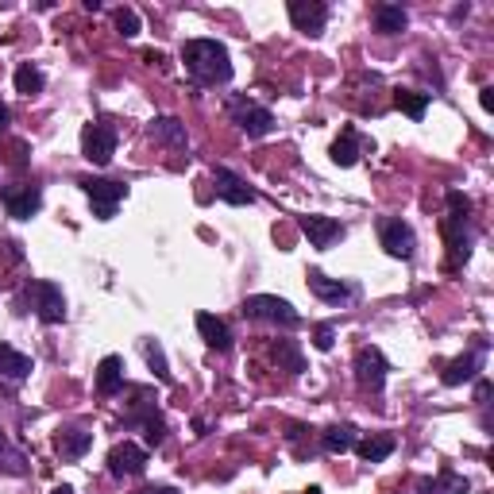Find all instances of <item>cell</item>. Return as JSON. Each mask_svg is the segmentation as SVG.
Masks as SVG:
<instances>
[{
    "label": "cell",
    "mask_w": 494,
    "mask_h": 494,
    "mask_svg": "<svg viewBox=\"0 0 494 494\" xmlns=\"http://www.w3.org/2000/svg\"><path fill=\"white\" fill-rule=\"evenodd\" d=\"M467 487H472V483H467L464 475L449 472V467H444V472H440V479H437V490H440V494H467Z\"/></svg>",
    "instance_id": "obj_33"
},
{
    "label": "cell",
    "mask_w": 494,
    "mask_h": 494,
    "mask_svg": "<svg viewBox=\"0 0 494 494\" xmlns=\"http://www.w3.org/2000/svg\"><path fill=\"white\" fill-rule=\"evenodd\" d=\"M432 93H417V89H394V109H402L409 120H425Z\"/></svg>",
    "instance_id": "obj_26"
},
{
    "label": "cell",
    "mask_w": 494,
    "mask_h": 494,
    "mask_svg": "<svg viewBox=\"0 0 494 494\" xmlns=\"http://www.w3.org/2000/svg\"><path fill=\"white\" fill-rule=\"evenodd\" d=\"M301 494H321V487H309V490H301Z\"/></svg>",
    "instance_id": "obj_41"
},
{
    "label": "cell",
    "mask_w": 494,
    "mask_h": 494,
    "mask_svg": "<svg viewBox=\"0 0 494 494\" xmlns=\"http://www.w3.org/2000/svg\"><path fill=\"white\" fill-rule=\"evenodd\" d=\"M298 228H301V236L309 240V247H317V251H328L333 243H340L348 236V228L340 225V220L333 217H321V213H309V217H301L298 220Z\"/></svg>",
    "instance_id": "obj_10"
},
{
    "label": "cell",
    "mask_w": 494,
    "mask_h": 494,
    "mask_svg": "<svg viewBox=\"0 0 494 494\" xmlns=\"http://www.w3.org/2000/svg\"><path fill=\"white\" fill-rule=\"evenodd\" d=\"M197 333H202V340L213 351H228L232 348V328L213 313H197Z\"/></svg>",
    "instance_id": "obj_21"
},
{
    "label": "cell",
    "mask_w": 494,
    "mask_h": 494,
    "mask_svg": "<svg viewBox=\"0 0 494 494\" xmlns=\"http://www.w3.org/2000/svg\"><path fill=\"white\" fill-rule=\"evenodd\" d=\"M409 28V16L402 4H375V31L379 35H402Z\"/></svg>",
    "instance_id": "obj_25"
},
{
    "label": "cell",
    "mask_w": 494,
    "mask_h": 494,
    "mask_svg": "<svg viewBox=\"0 0 494 494\" xmlns=\"http://www.w3.org/2000/svg\"><path fill=\"white\" fill-rule=\"evenodd\" d=\"M116 144H120V136H116V128L109 120H89L81 128V155H86L93 167H109L116 155Z\"/></svg>",
    "instance_id": "obj_7"
},
{
    "label": "cell",
    "mask_w": 494,
    "mask_h": 494,
    "mask_svg": "<svg viewBox=\"0 0 494 494\" xmlns=\"http://www.w3.org/2000/svg\"><path fill=\"white\" fill-rule=\"evenodd\" d=\"M23 298L31 301L35 317H39L43 325H62L66 321V293L58 282L51 278H31L28 286H23Z\"/></svg>",
    "instance_id": "obj_3"
},
{
    "label": "cell",
    "mask_w": 494,
    "mask_h": 494,
    "mask_svg": "<svg viewBox=\"0 0 494 494\" xmlns=\"http://www.w3.org/2000/svg\"><path fill=\"white\" fill-rule=\"evenodd\" d=\"M136 494H182V490L170 487V483H155V487H139Z\"/></svg>",
    "instance_id": "obj_36"
},
{
    "label": "cell",
    "mask_w": 494,
    "mask_h": 494,
    "mask_svg": "<svg viewBox=\"0 0 494 494\" xmlns=\"http://www.w3.org/2000/svg\"><path fill=\"white\" fill-rule=\"evenodd\" d=\"M379 243H383V251L394 255V259H414V251H417V236H414V228H409L402 217L383 220V225H379Z\"/></svg>",
    "instance_id": "obj_12"
},
{
    "label": "cell",
    "mask_w": 494,
    "mask_h": 494,
    "mask_svg": "<svg viewBox=\"0 0 494 494\" xmlns=\"http://www.w3.org/2000/svg\"><path fill=\"white\" fill-rule=\"evenodd\" d=\"M144 359H147V367L155 371V379H159L162 386L174 383V379H170V367H167V351H162L159 340H144Z\"/></svg>",
    "instance_id": "obj_28"
},
{
    "label": "cell",
    "mask_w": 494,
    "mask_h": 494,
    "mask_svg": "<svg viewBox=\"0 0 494 494\" xmlns=\"http://www.w3.org/2000/svg\"><path fill=\"white\" fill-rule=\"evenodd\" d=\"M78 185H81V193L89 197L93 217H97V220H112L116 209H120V202L128 197V185L112 182V178H93V174H86V178H78Z\"/></svg>",
    "instance_id": "obj_6"
},
{
    "label": "cell",
    "mask_w": 494,
    "mask_h": 494,
    "mask_svg": "<svg viewBox=\"0 0 494 494\" xmlns=\"http://www.w3.org/2000/svg\"><path fill=\"white\" fill-rule=\"evenodd\" d=\"M151 139L162 147H174V151H190V136H185V124L178 116H155V120H151Z\"/></svg>",
    "instance_id": "obj_19"
},
{
    "label": "cell",
    "mask_w": 494,
    "mask_h": 494,
    "mask_svg": "<svg viewBox=\"0 0 494 494\" xmlns=\"http://www.w3.org/2000/svg\"><path fill=\"white\" fill-rule=\"evenodd\" d=\"M394 449H398V440L391 437V432H375V437L356 440V452H359V460H363V464H383Z\"/></svg>",
    "instance_id": "obj_24"
},
{
    "label": "cell",
    "mask_w": 494,
    "mask_h": 494,
    "mask_svg": "<svg viewBox=\"0 0 494 494\" xmlns=\"http://www.w3.org/2000/svg\"><path fill=\"white\" fill-rule=\"evenodd\" d=\"M112 23H116V31H120L124 39H136L139 28H144V23H139V12H136V8H116V12H112Z\"/></svg>",
    "instance_id": "obj_31"
},
{
    "label": "cell",
    "mask_w": 494,
    "mask_h": 494,
    "mask_svg": "<svg viewBox=\"0 0 494 494\" xmlns=\"http://www.w3.org/2000/svg\"><path fill=\"white\" fill-rule=\"evenodd\" d=\"M213 185H217V197H220V202H228V205H236V209L259 202V193L240 178L236 170H228V167H217V170H213Z\"/></svg>",
    "instance_id": "obj_15"
},
{
    "label": "cell",
    "mask_w": 494,
    "mask_h": 494,
    "mask_svg": "<svg viewBox=\"0 0 494 494\" xmlns=\"http://www.w3.org/2000/svg\"><path fill=\"white\" fill-rule=\"evenodd\" d=\"M31 371H35L31 356H23V351H16L12 344H0V379H8V383H23Z\"/></svg>",
    "instance_id": "obj_22"
},
{
    "label": "cell",
    "mask_w": 494,
    "mask_h": 494,
    "mask_svg": "<svg viewBox=\"0 0 494 494\" xmlns=\"http://www.w3.org/2000/svg\"><path fill=\"white\" fill-rule=\"evenodd\" d=\"M89 449H93V432H86V429H58L54 432V452L62 464H78Z\"/></svg>",
    "instance_id": "obj_17"
},
{
    "label": "cell",
    "mask_w": 494,
    "mask_h": 494,
    "mask_svg": "<svg viewBox=\"0 0 494 494\" xmlns=\"http://www.w3.org/2000/svg\"><path fill=\"white\" fill-rule=\"evenodd\" d=\"M43 86H46V74L35 62H20L16 66V93L35 97V93H43Z\"/></svg>",
    "instance_id": "obj_27"
},
{
    "label": "cell",
    "mask_w": 494,
    "mask_h": 494,
    "mask_svg": "<svg viewBox=\"0 0 494 494\" xmlns=\"http://www.w3.org/2000/svg\"><path fill=\"white\" fill-rule=\"evenodd\" d=\"M243 317L267 321V325H282V328L301 325V313L293 309L286 298H275V293H251V298H243Z\"/></svg>",
    "instance_id": "obj_5"
},
{
    "label": "cell",
    "mask_w": 494,
    "mask_h": 494,
    "mask_svg": "<svg viewBox=\"0 0 494 494\" xmlns=\"http://www.w3.org/2000/svg\"><path fill=\"white\" fill-rule=\"evenodd\" d=\"M333 344H336V325H317L313 328V348L317 351H333Z\"/></svg>",
    "instance_id": "obj_34"
},
{
    "label": "cell",
    "mask_w": 494,
    "mask_h": 494,
    "mask_svg": "<svg viewBox=\"0 0 494 494\" xmlns=\"http://www.w3.org/2000/svg\"><path fill=\"white\" fill-rule=\"evenodd\" d=\"M363 147H367V139L359 136V128H351V124H344L340 128V136H336V144H333V162L336 167H356L359 162V155H363Z\"/></svg>",
    "instance_id": "obj_18"
},
{
    "label": "cell",
    "mask_w": 494,
    "mask_h": 494,
    "mask_svg": "<svg viewBox=\"0 0 494 494\" xmlns=\"http://www.w3.org/2000/svg\"><path fill=\"white\" fill-rule=\"evenodd\" d=\"M144 440H147V449H162V440H167V421H162V414H151L144 421Z\"/></svg>",
    "instance_id": "obj_32"
},
{
    "label": "cell",
    "mask_w": 494,
    "mask_h": 494,
    "mask_svg": "<svg viewBox=\"0 0 494 494\" xmlns=\"http://www.w3.org/2000/svg\"><path fill=\"white\" fill-rule=\"evenodd\" d=\"M475 394H479V402H487V398H490V383L483 379V383H479V391H475Z\"/></svg>",
    "instance_id": "obj_38"
},
{
    "label": "cell",
    "mask_w": 494,
    "mask_h": 494,
    "mask_svg": "<svg viewBox=\"0 0 494 494\" xmlns=\"http://www.w3.org/2000/svg\"><path fill=\"white\" fill-rule=\"evenodd\" d=\"M0 205L8 209L12 220H31L43 209V185H35V182L8 185V190H0Z\"/></svg>",
    "instance_id": "obj_9"
},
{
    "label": "cell",
    "mask_w": 494,
    "mask_h": 494,
    "mask_svg": "<svg viewBox=\"0 0 494 494\" xmlns=\"http://www.w3.org/2000/svg\"><path fill=\"white\" fill-rule=\"evenodd\" d=\"M182 62H185V74L193 78L197 89H205V86H228V81H232L228 46L217 43V39H190V43L182 46Z\"/></svg>",
    "instance_id": "obj_1"
},
{
    "label": "cell",
    "mask_w": 494,
    "mask_h": 494,
    "mask_svg": "<svg viewBox=\"0 0 494 494\" xmlns=\"http://www.w3.org/2000/svg\"><path fill=\"white\" fill-rule=\"evenodd\" d=\"M356 440H359V429L356 425H328L325 432H321V449L328 452V456H344V452H351L356 449Z\"/></svg>",
    "instance_id": "obj_23"
},
{
    "label": "cell",
    "mask_w": 494,
    "mask_h": 494,
    "mask_svg": "<svg viewBox=\"0 0 494 494\" xmlns=\"http://www.w3.org/2000/svg\"><path fill=\"white\" fill-rule=\"evenodd\" d=\"M305 282H309L313 298H321L325 305H348L359 298V282H340V278H328L325 270H309L305 275Z\"/></svg>",
    "instance_id": "obj_11"
},
{
    "label": "cell",
    "mask_w": 494,
    "mask_h": 494,
    "mask_svg": "<svg viewBox=\"0 0 494 494\" xmlns=\"http://www.w3.org/2000/svg\"><path fill=\"white\" fill-rule=\"evenodd\" d=\"M124 391V359L120 356H104L97 363V394L101 398H112Z\"/></svg>",
    "instance_id": "obj_20"
},
{
    "label": "cell",
    "mask_w": 494,
    "mask_h": 494,
    "mask_svg": "<svg viewBox=\"0 0 494 494\" xmlns=\"http://www.w3.org/2000/svg\"><path fill=\"white\" fill-rule=\"evenodd\" d=\"M0 472L8 475H28V456L20 449H12V440L0 432Z\"/></svg>",
    "instance_id": "obj_29"
},
{
    "label": "cell",
    "mask_w": 494,
    "mask_h": 494,
    "mask_svg": "<svg viewBox=\"0 0 494 494\" xmlns=\"http://www.w3.org/2000/svg\"><path fill=\"white\" fill-rule=\"evenodd\" d=\"M356 383L363 386L367 394H383V386H386V375H391V363H386V356L375 344H363L356 351Z\"/></svg>",
    "instance_id": "obj_8"
},
{
    "label": "cell",
    "mask_w": 494,
    "mask_h": 494,
    "mask_svg": "<svg viewBox=\"0 0 494 494\" xmlns=\"http://www.w3.org/2000/svg\"><path fill=\"white\" fill-rule=\"evenodd\" d=\"M228 120L236 124L247 139H263L275 132V112L255 104L251 97H228Z\"/></svg>",
    "instance_id": "obj_4"
},
{
    "label": "cell",
    "mask_w": 494,
    "mask_h": 494,
    "mask_svg": "<svg viewBox=\"0 0 494 494\" xmlns=\"http://www.w3.org/2000/svg\"><path fill=\"white\" fill-rule=\"evenodd\" d=\"M8 116H12V112H8V104L0 101V132H4V128H8Z\"/></svg>",
    "instance_id": "obj_39"
},
{
    "label": "cell",
    "mask_w": 494,
    "mask_h": 494,
    "mask_svg": "<svg viewBox=\"0 0 494 494\" xmlns=\"http://www.w3.org/2000/svg\"><path fill=\"white\" fill-rule=\"evenodd\" d=\"M483 351H487V340H479V348L464 351V356H456L449 367H444L440 383H444V386H464V383H472L475 375L483 371Z\"/></svg>",
    "instance_id": "obj_16"
},
{
    "label": "cell",
    "mask_w": 494,
    "mask_h": 494,
    "mask_svg": "<svg viewBox=\"0 0 494 494\" xmlns=\"http://www.w3.org/2000/svg\"><path fill=\"white\" fill-rule=\"evenodd\" d=\"M51 494H74V487H54Z\"/></svg>",
    "instance_id": "obj_40"
},
{
    "label": "cell",
    "mask_w": 494,
    "mask_h": 494,
    "mask_svg": "<svg viewBox=\"0 0 494 494\" xmlns=\"http://www.w3.org/2000/svg\"><path fill=\"white\" fill-rule=\"evenodd\" d=\"M286 12H290V23L301 35H309V39L325 35V23H328V4H325V0H290Z\"/></svg>",
    "instance_id": "obj_13"
},
{
    "label": "cell",
    "mask_w": 494,
    "mask_h": 494,
    "mask_svg": "<svg viewBox=\"0 0 494 494\" xmlns=\"http://www.w3.org/2000/svg\"><path fill=\"white\" fill-rule=\"evenodd\" d=\"M147 449H139V444L132 440H124V444H116V449L109 452V475L112 479H139L147 472Z\"/></svg>",
    "instance_id": "obj_14"
},
{
    "label": "cell",
    "mask_w": 494,
    "mask_h": 494,
    "mask_svg": "<svg viewBox=\"0 0 494 494\" xmlns=\"http://www.w3.org/2000/svg\"><path fill=\"white\" fill-rule=\"evenodd\" d=\"M398 494H440L437 479H417V490H398Z\"/></svg>",
    "instance_id": "obj_35"
},
{
    "label": "cell",
    "mask_w": 494,
    "mask_h": 494,
    "mask_svg": "<svg viewBox=\"0 0 494 494\" xmlns=\"http://www.w3.org/2000/svg\"><path fill=\"white\" fill-rule=\"evenodd\" d=\"M479 104H483L487 112L494 109V89H490V86H487V89H479Z\"/></svg>",
    "instance_id": "obj_37"
},
{
    "label": "cell",
    "mask_w": 494,
    "mask_h": 494,
    "mask_svg": "<svg viewBox=\"0 0 494 494\" xmlns=\"http://www.w3.org/2000/svg\"><path fill=\"white\" fill-rule=\"evenodd\" d=\"M270 356H275L278 363H286V367H290V375H301V371H305L301 348L293 344V340H275V344H270Z\"/></svg>",
    "instance_id": "obj_30"
},
{
    "label": "cell",
    "mask_w": 494,
    "mask_h": 494,
    "mask_svg": "<svg viewBox=\"0 0 494 494\" xmlns=\"http://www.w3.org/2000/svg\"><path fill=\"white\" fill-rule=\"evenodd\" d=\"M449 213H444V240H449V251H452V267H464L472 259V243H475V232H472V197L460 193V190H449Z\"/></svg>",
    "instance_id": "obj_2"
}]
</instances>
